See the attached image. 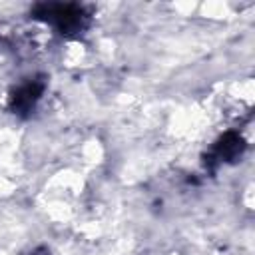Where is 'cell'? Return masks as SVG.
Returning <instances> with one entry per match:
<instances>
[{
	"mask_svg": "<svg viewBox=\"0 0 255 255\" xmlns=\"http://www.w3.org/2000/svg\"><path fill=\"white\" fill-rule=\"evenodd\" d=\"M34 255H38V253H34ZM44 255H46V251H44Z\"/></svg>",
	"mask_w": 255,
	"mask_h": 255,
	"instance_id": "4",
	"label": "cell"
},
{
	"mask_svg": "<svg viewBox=\"0 0 255 255\" xmlns=\"http://www.w3.org/2000/svg\"><path fill=\"white\" fill-rule=\"evenodd\" d=\"M36 16L56 26L62 34H78L88 24V14L78 4H40Z\"/></svg>",
	"mask_w": 255,
	"mask_h": 255,
	"instance_id": "1",
	"label": "cell"
},
{
	"mask_svg": "<svg viewBox=\"0 0 255 255\" xmlns=\"http://www.w3.org/2000/svg\"><path fill=\"white\" fill-rule=\"evenodd\" d=\"M241 151H243V139L237 133H225L213 149V153L219 161H229V159L237 157Z\"/></svg>",
	"mask_w": 255,
	"mask_h": 255,
	"instance_id": "3",
	"label": "cell"
},
{
	"mask_svg": "<svg viewBox=\"0 0 255 255\" xmlns=\"http://www.w3.org/2000/svg\"><path fill=\"white\" fill-rule=\"evenodd\" d=\"M42 92H44V82L42 80H28L24 82L14 94H12V112L18 114V116H24V114H30L38 100L42 98Z\"/></svg>",
	"mask_w": 255,
	"mask_h": 255,
	"instance_id": "2",
	"label": "cell"
}]
</instances>
